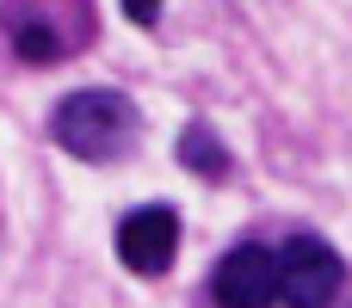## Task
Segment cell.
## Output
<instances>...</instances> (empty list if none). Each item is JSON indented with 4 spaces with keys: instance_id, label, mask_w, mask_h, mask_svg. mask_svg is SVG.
Instances as JSON below:
<instances>
[{
    "instance_id": "cell-4",
    "label": "cell",
    "mask_w": 352,
    "mask_h": 308,
    "mask_svg": "<svg viewBox=\"0 0 352 308\" xmlns=\"http://www.w3.org/2000/svg\"><path fill=\"white\" fill-rule=\"evenodd\" d=\"M111 247H118L124 272H136V278H167L173 259H179V210H173V204H136V210L118 222Z\"/></svg>"
},
{
    "instance_id": "cell-6",
    "label": "cell",
    "mask_w": 352,
    "mask_h": 308,
    "mask_svg": "<svg viewBox=\"0 0 352 308\" xmlns=\"http://www.w3.org/2000/svg\"><path fill=\"white\" fill-rule=\"evenodd\" d=\"M173 154H179V167H186V173H198V179H229V173H235V154L223 148V136H217L204 117H192V123L179 130Z\"/></svg>"
},
{
    "instance_id": "cell-2",
    "label": "cell",
    "mask_w": 352,
    "mask_h": 308,
    "mask_svg": "<svg viewBox=\"0 0 352 308\" xmlns=\"http://www.w3.org/2000/svg\"><path fill=\"white\" fill-rule=\"evenodd\" d=\"M62 6H74V0H6L0 6V31L19 62L50 68V62H68L74 49L93 43V6L68 12V19H62Z\"/></svg>"
},
{
    "instance_id": "cell-5",
    "label": "cell",
    "mask_w": 352,
    "mask_h": 308,
    "mask_svg": "<svg viewBox=\"0 0 352 308\" xmlns=\"http://www.w3.org/2000/svg\"><path fill=\"white\" fill-rule=\"evenodd\" d=\"M210 303L217 308H272L278 303V265H272V247L260 241H241L217 259L210 272Z\"/></svg>"
},
{
    "instance_id": "cell-7",
    "label": "cell",
    "mask_w": 352,
    "mask_h": 308,
    "mask_svg": "<svg viewBox=\"0 0 352 308\" xmlns=\"http://www.w3.org/2000/svg\"><path fill=\"white\" fill-rule=\"evenodd\" d=\"M118 6H124L130 25H161V6H167V0H118Z\"/></svg>"
},
{
    "instance_id": "cell-3",
    "label": "cell",
    "mask_w": 352,
    "mask_h": 308,
    "mask_svg": "<svg viewBox=\"0 0 352 308\" xmlns=\"http://www.w3.org/2000/svg\"><path fill=\"white\" fill-rule=\"evenodd\" d=\"M272 265H278V303L285 308H334L346 290V259L322 235H291L272 253Z\"/></svg>"
},
{
    "instance_id": "cell-1",
    "label": "cell",
    "mask_w": 352,
    "mask_h": 308,
    "mask_svg": "<svg viewBox=\"0 0 352 308\" xmlns=\"http://www.w3.org/2000/svg\"><path fill=\"white\" fill-rule=\"evenodd\" d=\"M136 136H142V111L118 86H80V93L56 99V111H50V142L93 167L124 161L136 148Z\"/></svg>"
}]
</instances>
